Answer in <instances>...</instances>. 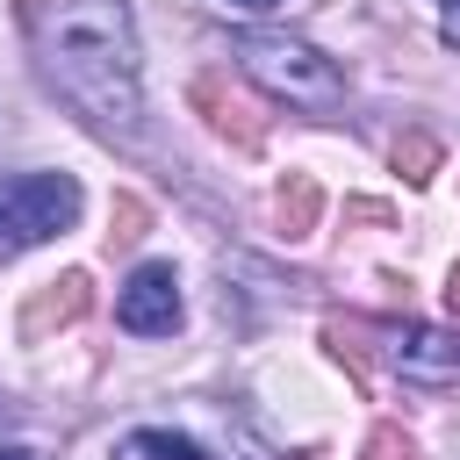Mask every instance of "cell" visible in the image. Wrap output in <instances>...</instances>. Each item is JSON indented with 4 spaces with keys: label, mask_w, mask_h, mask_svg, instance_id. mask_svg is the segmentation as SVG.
<instances>
[{
    "label": "cell",
    "mask_w": 460,
    "mask_h": 460,
    "mask_svg": "<svg viewBox=\"0 0 460 460\" xmlns=\"http://www.w3.org/2000/svg\"><path fill=\"white\" fill-rule=\"evenodd\" d=\"M43 79L108 137L144 122V58L129 0H14Z\"/></svg>",
    "instance_id": "1"
},
{
    "label": "cell",
    "mask_w": 460,
    "mask_h": 460,
    "mask_svg": "<svg viewBox=\"0 0 460 460\" xmlns=\"http://www.w3.org/2000/svg\"><path fill=\"white\" fill-rule=\"evenodd\" d=\"M345 338H367L352 352L381 359L388 374H402L410 388H460V331L446 323H417V316H331Z\"/></svg>",
    "instance_id": "2"
},
{
    "label": "cell",
    "mask_w": 460,
    "mask_h": 460,
    "mask_svg": "<svg viewBox=\"0 0 460 460\" xmlns=\"http://www.w3.org/2000/svg\"><path fill=\"white\" fill-rule=\"evenodd\" d=\"M230 58H237L266 93H280V101H295V108H338V101H345V72H338L316 43H302V36H288V29H237V36H230Z\"/></svg>",
    "instance_id": "3"
},
{
    "label": "cell",
    "mask_w": 460,
    "mask_h": 460,
    "mask_svg": "<svg viewBox=\"0 0 460 460\" xmlns=\"http://www.w3.org/2000/svg\"><path fill=\"white\" fill-rule=\"evenodd\" d=\"M79 180L72 172H0V266L22 259L29 244L58 237L79 223Z\"/></svg>",
    "instance_id": "4"
},
{
    "label": "cell",
    "mask_w": 460,
    "mask_h": 460,
    "mask_svg": "<svg viewBox=\"0 0 460 460\" xmlns=\"http://www.w3.org/2000/svg\"><path fill=\"white\" fill-rule=\"evenodd\" d=\"M115 323L137 331V338H165V331L180 323V273H172L165 259H144V266L122 280V295H115Z\"/></svg>",
    "instance_id": "5"
},
{
    "label": "cell",
    "mask_w": 460,
    "mask_h": 460,
    "mask_svg": "<svg viewBox=\"0 0 460 460\" xmlns=\"http://www.w3.org/2000/svg\"><path fill=\"white\" fill-rule=\"evenodd\" d=\"M187 101H194V108H208V122H216L237 151H259V115H252V108H244V101L216 79V72H201V79L187 86Z\"/></svg>",
    "instance_id": "6"
},
{
    "label": "cell",
    "mask_w": 460,
    "mask_h": 460,
    "mask_svg": "<svg viewBox=\"0 0 460 460\" xmlns=\"http://www.w3.org/2000/svg\"><path fill=\"white\" fill-rule=\"evenodd\" d=\"M86 309H93V280H86V273H65V280H50V288L22 309V338L36 345L50 323H72V316H86Z\"/></svg>",
    "instance_id": "7"
},
{
    "label": "cell",
    "mask_w": 460,
    "mask_h": 460,
    "mask_svg": "<svg viewBox=\"0 0 460 460\" xmlns=\"http://www.w3.org/2000/svg\"><path fill=\"white\" fill-rule=\"evenodd\" d=\"M115 460H208L187 431H165V424H144V431H122L115 438Z\"/></svg>",
    "instance_id": "8"
},
{
    "label": "cell",
    "mask_w": 460,
    "mask_h": 460,
    "mask_svg": "<svg viewBox=\"0 0 460 460\" xmlns=\"http://www.w3.org/2000/svg\"><path fill=\"white\" fill-rule=\"evenodd\" d=\"M316 208H323V187L309 172H288V187H280V230L288 237H309L316 230Z\"/></svg>",
    "instance_id": "9"
},
{
    "label": "cell",
    "mask_w": 460,
    "mask_h": 460,
    "mask_svg": "<svg viewBox=\"0 0 460 460\" xmlns=\"http://www.w3.org/2000/svg\"><path fill=\"white\" fill-rule=\"evenodd\" d=\"M395 172H402V180H431V172H438V144H431L424 129L395 137Z\"/></svg>",
    "instance_id": "10"
},
{
    "label": "cell",
    "mask_w": 460,
    "mask_h": 460,
    "mask_svg": "<svg viewBox=\"0 0 460 460\" xmlns=\"http://www.w3.org/2000/svg\"><path fill=\"white\" fill-rule=\"evenodd\" d=\"M108 237H115V244H137V237H144V201H129V194H122V201H115V230H108Z\"/></svg>",
    "instance_id": "11"
},
{
    "label": "cell",
    "mask_w": 460,
    "mask_h": 460,
    "mask_svg": "<svg viewBox=\"0 0 460 460\" xmlns=\"http://www.w3.org/2000/svg\"><path fill=\"white\" fill-rule=\"evenodd\" d=\"M359 460H410V438H402L395 424H381V431L367 438V453H359Z\"/></svg>",
    "instance_id": "12"
},
{
    "label": "cell",
    "mask_w": 460,
    "mask_h": 460,
    "mask_svg": "<svg viewBox=\"0 0 460 460\" xmlns=\"http://www.w3.org/2000/svg\"><path fill=\"white\" fill-rule=\"evenodd\" d=\"M438 7H446V22H438V36H446V43L460 50V0H438Z\"/></svg>",
    "instance_id": "13"
},
{
    "label": "cell",
    "mask_w": 460,
    "mask_h": 460,
    "mask_svg": "<svg viewBox=\"0 0 460 460\" xmlns=\"http://www.w3.org/2000/svg\"><path fill=\"white\" fill-rule=\"evenodd\" d=\"M7 424H22V402H14V395H0V431H7Z\"/></svg>",
    "instance_id": "14"
},
{
    "label": "cell",
    "mask_w": 460,
    "mask_h": 460,
    "mask_svg": "<svg viewBox=\"0 0 460 460\" xmlns=\"http://www.w3.org/2000/svg\"><path fill=\"white\" fill-rule=\"evenodd\" d=\"M230 7H252V14H273V7H288V0H230Z\"/></svg>",
    "instance_id": "15"
},
{
    "label": "cell",
    "mask_w": 460,
    "mask_h": 460,
    "mask_svg": "<svg viewBox=\"0 0 460 460\" xmlns=\"http://www.w3.org/2000/svg\"><path fill=\"white\" fill-rule=\"evenodd\" d=\"M0 460H36V453L29 446H0Z\"/></svg>",
    "instance_id": "16"
},
{
    "label": "cell",
    "mask_w": 460,
    "mask_h": 460,
    "mask_svg": "<svg viewBox=\"0 0 460 460\" xmlns=\"http://www.w3.org/2000/svg\"><path fill=\"white\" fill-rule=\"evenodd\" d=\"M453 309H460V259H453Z\"/></svg>",
    "instance_id": "17"
}]
</instances>
